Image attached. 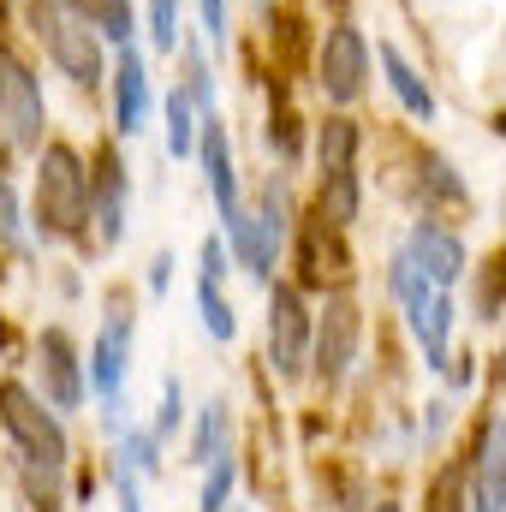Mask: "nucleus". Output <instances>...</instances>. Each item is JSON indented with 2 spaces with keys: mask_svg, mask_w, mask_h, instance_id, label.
Here are the masks:
<instances>
[{
  "mask_svg": "<svg viewBox=\"0 0 506 512\" xmlns=\"http://www.w3.org/2000/svg\"><path fill=\"white\" fill-rule=\"evenodd\" d=\"M36 227L42 239H84L90 227V173L72 143H48L36 167Z\"/></svg>",
  "mask_w": 506,
  "mask_h": 512,
  "instance_id": "nucleus-1",
  "label": "nucleus"
},
{
  "mask_svg": "<svg viewBox=\"0 0 506 512\" xmlns=\"http://www.w3.org/2000/svg\"><path fill=\"white\" fill-rule=\"evenodd\" d=\"M30 24H36V42L48 48V60L72 84H84V90L102 84V36L72 0H30Z\"/></svg>",
  "mask_w": 506,
  "mask_h": 512,
  "instance_id": "nucleus-2",
  "label": "nucleus"
},
{
  "mask_svg": "<svg viewBox=\"0 0 506 512\" xmlns=\"http://www.w3.org/2000/svg\"><path fill=\"white\" fill-rule=\"evenodd\" d=\"M0 423H6L12 447L30 465H60L66 471V429H60L54 411H42V399L24 382H0Z\"/></svg>",
  "mask_w": 506,
  "mask_h": 512,
  "instance_id": "nucleus-3",
  "label": "nucleus"
},
{
  "mask_svg": "<svg viewBox=\"0 0 506 512\" xmlns=\"http://www.w3.org/2000/svg\"><path fill=\"white\" fill-rule=\"evenodd\" d=\"M42 126H48V108H42V90L36 78L0 48V149H36L42 143Z\"/></svg>",
  "mask_w": 506,
  "mask_h": 512,
  "instance_id": "nucleus-4",
  "label": "nucleus"
},
{
  "mask_svg": "<svg viewBox=\"0 0 506 512\" xmlns=\"http://www.w3.org/2000/svg\"><path fill=\"white\" fill-rule=\"evenodd\" d=\"M358 340H364V316H358V304H352L346 292H334V298L322 304L316 334H310L316 376H322L328 387H340L346 376H352V364H358Z\"/></svg>",
  "mask_w": 506,
  "mask_h": 512,
  "instance_id": "nucleus-5",
  "label": "nucleus"
},
{
  "mask_svg": "<svg viewBox=\"0 0 506 512\" xmlns=\"http://www.w3.org/2000/svg\"><path fill=\"white\" fill-rule=\"evenodd\" d=\"M310 364V316L298 286H274L268 292V370L280 382H298Z\"/></svg>",
  "mask_w": 506,
  "mask_h": 512,
  "instance_id": "nucleus-6",
  "label": "nucleus"
},
{
  "mask_svg": "<svg viewBox=\"0 0 506 512\" xmlns=\"http://www.w3.org/2000/svg\"><path fill=\"white\" fill-rule=\"evenodd\" d=\"M364 72H370V48L352 24H334L328 42H322V96L328 102H358L364 96Z\"/></svg>",
  "mask_w": 506,
  "mask_h": 512,
  "instance_id": "nucleus-7",
  "label": "nucleus"
},
{
  "mask_svg": "<svg viewBox=\"0 0 506 512\" xmlns=\"http://www.w3.org/2000/svg\"><path fill=\"white\" fill-rule=\"evenodd\" d=\"M286 233H292V209H286V185L280 179H268L262 185V197H256V215H251V280H268L274 274V256L286 245Z\"/></svg>",
  "mask_w": 506,
  "mask_h": 512,
  "instance_id": "nucleus-8",
  "label": "nucleus"
},
{
  "mask_svg": "<svg viewBox=\"0 0 506 512\" xmlns=\"http://www.w3.org/2000/svg\"><path fill=\"white\" fill-rule=\"evenodd\" d=\"M471 512H506V417H489L471 459Z\"/></svg>",
  "mask_w": 506,
  "mask_h": 512,
  "instance_id": "nucleus-9",
  "label": "nucleus"
},
{
  "mask_svg": "<svg viewBox=\"0 0 506 512\" xmlns=\"http://www.w3.org/2000/svg\"><path fill=\"white\" fill-rule=\"evenodd\" d=\"M90 221H96L102 245H120V233H126V167L114 149H102V161L90 173Z\"/></svg>",
  "mask_w": 506,
  "mask_h": 512,
  "instance_id": "nucleus-10",
  "label": "nucleus"
},
{
  "mask_svg": "<svg viewBox=\"0 0 506 512\" xmlns=\"http://www.w3.org/2000/svg\"><path fill=\"white\" fill-rule=\"evenodd\" d=\"M36 352H42V387H48V399H54L60 411H78V405H84V370H78L72 334H66V328H48Z\"/></svg>",
  "mask_w": 506,
  "mask_h": 512,
  "instance_id": "nucleus-11",
  "label": "nucleus"
},
{
  "mask_svg": "<svg viewBox=\"0 0 506 512\" xmlns=\"http://www.w3.org/2000/svg\"><path fill=\"white\" fill-rule=\"evenodd\" d=\"M126 358H131V316L126 310H108L96 346H90V393L114 399L120 382H126Z\"/></svg>",
  "mask_w": 506,
  "mask_h": 512,
  "instance_id": "nucleus-12",
  "label": "nucleus"
},
{
  "mask_svg": "<svg viewBox=\"0 0 506 512\" xmlns=\"http://www.w3.org/2000/svg\"><path fill=\"white\" fill-rule=\"evenodd\" d=\"M411 262L435 280V286H459V274H465V245H459V233H447V227H435V221H417V233H411Z\"/></svg>",
  "mask_w": 506,
  "mask_h": 512,
  "instance_id": "nucleus-13",
  "label": "nucleus"
},
{
  "mask_svg": "<svg viewBox=\"0 0 506 512\" xmlns=\"http://www.w3.org/2000/svg\"><path fill=\"white\" fill-rule=\"evenodd\" d=\"M114 126L137 137L149 126V72H143V54L137 48H120V72H114Z\"/></svg>",
  "mask_w": 506,
  "mask_h": 512,
  "instance_id": "nucleus-14",
  "label": "nucleus"
},
{
  "mask_svg": "<svg viewBox=\"0 0 506 512\" xmlns=\"http://www.w3.org/2000/svg\"><path fill=\"white\" fill-rule=\"evenodd\" d=\"M376 60H381V72H387V84H393V96H399V108H405L411 120H435V90L417 78V66H411L393 42H376Z\"/></svg>",
  "mask_w": 506,
  "mask_h": 512,
  "instance_id": "nucleus-15",
  "label": "nucleus"
},
{
  "mask_svg": "<svg viewBox=\"0 0 506 512\" xmlns=\"http://www.w3.org/2000/svg\"><path fill=\"white\" fill-rule=\"evenodd\" d=\"M411 328H417V346H423V364L429 370H447V334H453V298L435 292L429 304L411 310Z\"/></svg>",
  "mask_w": 506,
  "mask_h": 512,
  "instance_id": "nucleus-16",
  "label": "nucleus"
},
{
  "mask_svg": "<svg viewBox=\"0 0 506 512\" xmlns=\"http://www.w3.org/2000/svg\"><path fill=\"white\" fill-rule=\"evenodd\" d=\"M227 417H233L227 399H209V405H203V417H197V429H191V447H185L191 465H209V459H221V453L233 447V423H227Z\"/></svg>",
  "mask_w": 506,
  "mask_h": 512,
  "instance_id": "nucleus-17",
  "label": "nucleus"
},
{
  "mask_svg": "<svg viewBox=\"0 0 506 512\" xmlns=\"http://www.w3.org/2000/svg\"><path fill=\"white\" fill-rule=\"evenodd\" d=\"M316 209H322V227H352L358 221V167L352 173H322V197H316Z\"/></svg>",
  "mask_w": 506,
  "mask_h": 512,
  "instance_id": "nucleus-18",
  "label": "nucleus"
},
{
  "mask_svg": "<svg viewBox=\"0 0 506 512\" xmlns=\"http://www.w3.org/2000/svg\"><path fill=\"white\" fill-rule=\"evenodd\" d=\"M316 167L322 173H352L358 167V126L352 120H328L316 131Z\"/></svg>",
  "mask_w": 506,
  "mask_h": 512,
  "instance_id": "nucleus-19",
  "label": "nucleus"
},
{
  "mask_svg": "<svg viewBox=\"0 0 506 512\" xmlns=\"http://www.w3.org/2000/svg\"><path fill=\"white\" fill-rule=\"evenodd\" d=\"M387 286H393V298L405 304V316H411L417 304H429L435 292H447V286H435V280H429V274H423V268H417L405 251L393 256V268H387Z\"/></svg>",
  "mask_w": 506,
  "mask_h": 512,
  "instance_id": "nucleus-20",
  "label": "nucleus"
},
{
  "mask_svg": "<svg viewBox=\"0 0 506 512\" xmlns=\"http://www.w3.org/2000/svg\"><path fill=\"white\" fill-rule=\"evenodd\" d=\"M167 149L185 161L191 149H197V102H191V90L179 84V90H167Z\"/></svg>",
  "mask_w": 506,
  "mask_h": 512,
  "instance_id": "nucleus-21",
  "label": "nucleus"
},
{
  "mask_svg": "<svg viewBox=\"0 0 506 512\" xmlns=\"http://www.w3.org/2000/svg\"><path fill=\"white\" fill-rule=\"evenodd\" d=\"M72 6H78L108 42H120V48L131 42V0H72Z\"/></svg>",
  "mask_w": 506,
  "mask_h": 512,
  "instance_id": "nucleus-22",
  "label": "nucleus"
},
{
  "mask_svg": "<svg viewBox=\"0 0 506 512\" xmlns=\"http://www.w3.org/2000/svg\"><path fill=\"white\" fill-rule=\"evenodd\" d=\"M197 310H203V328H209L215 340H233V334H239V316L227 310L221 286H215V280H203V274H197Z\"/></svg>",
  "mask_w": 506,
  "mask_h": 512,
  "instance_id": "nucleus-23",
  "label": "nucleus"
},
{
  "mask_svg": "<svg viewBox=\"0 0 506 512\" xmlns=\"http://www.w3.org/2000/svg\"><path fill=\"white\" fill-rule=\"evenodd\" d=\"M233 483H239V459H233V447H227L221 459H209V483H203V512H227V495H233Z\"/></svg>",
  "mask_w": 506,
  "mask_h": 512,
  "instance_id": "nucleus-24",
  "label": "nucleus"
},
{
  "mask_svg": "<svg viewBox=\"0 0 506 512\" xmlns=\"http://www.w3.org/2000/svg\"><path fill=\"white\" fill-rule=\"evenodd\" d=\"M423 197H435V203H465V185H459V173H453L441 155H423Z\"/></svg>",
  "mask_w": 506,
  "mask_h": 512,
  "instance_id": "nucleus-25",
  "label": "nucleus"
},
{
  "mask_svg": "<svg viewBox=\"0 0 506 512\" xmlns=\"http://www.w3.org/2000/svg\"><path fill=\"white\" fill-rule=\"evenodd\" d=\"M0 245L18 256H30V239H24V215H18V191L0 179Z\"/></svg>",
  "mask_w": 506,
  "mask_h": 512,
  "instance_id": "nucleus-26",
  "label": "nucleus"
},
{
  "mask_svg": "<svg viewBox=\"0 0 506 512\" xmlns=\"http://www.w3.org/2000/svg\"><path fill=\"white\" fill-rule=\"evenodd\" d=\"M149 36H155V48L179 42V0H149Z\"/></svg>",
  "mask_w": 506,
  "mask_h": 512,
  "instance_id": "nucleus-27",
  "label": "nucleus"
},
{
  "mask_svg": "<svg viewBox=\"0 0 506 512\" xmlns=\"http://www.w3.org/2000/svg\"><path fill=\"white\" fill-rule=\"evenodd\" d=\"M179 417H185V399H179V382L167 376V382H161V417H155V429H149V435H155V441L179 435Z\"/></svg>",
  "mask_w": 506,
  "mask_h": 512,
  "instance_id": "nucleus-28",
  "label": "nucleus"
},
{
  "mask_svg": "<svg viewBox=\"0 0 506 512\" xmlns=\"http://www.w3.org/2000/svg\"><path fill=\"white\" fill-rule=\"evenodd\" d=\"M155 453H161V441H155V435H126V465H143V471H155V465H161Z\"/></svg>",
  "mask_w": 506,
  "mask_h": 512,
  "instance_id": "nucleus-29",
  "label": "nucleus"
},
{
  "mask_svg": "<svg viewBox=\"0 0 506 512\" xmlns=\"http://www.w3.org/2000/svg\"><path fill=\"white\" fill-rule=\"evenodd\" d=\"M203 30L215 48H227V0H203Z\"/></svg>",
  "mask_w": 506,
  "mask_h": 512,
  "instance_id": "nucleus-30",
  "label": "nucleus"
},
{
  "mask_svg": "<svg viewBox=\"0 0 506 512\" xmlns=\"http://www.w3.org/2000/svg\"><path fill=\"white\" fill-rule=\"evenodd\" d=\"M203 280H215V286L227 280V245H221V239L203 245Z\"/></svg>",
  "mask_w": 506,
  "mask_h": 512,
  "instance_id": "nucleus-31",
  "label": "nucleus"
},
{
  "mask_svg": "<svg viewBox=\"0 0 506 512\" xmlns=\"http://www.w3.org/2000/svg\"><path fill=\"white\" fill-rule=\"evenodd\" d=\"M167 280H173V256L161 251L155 262H149V292H167Z\"/></svg>",
  "mask_w": 506,
  "mask_h": 512,
  "instance_id": "nucleus-32",
  "label": "nucleus"
},
{
  "mask_svg": "<svg viewBox=\"0 0 506 512\" xmlns=\"http://www.w3.org/2000/svg\"><path fill=\"white\" fill-rule=\"evenodd\" d=\"M376 512H399V507H393V501H381V507H376Z\"/></svg>",
  "mask_w": 506,
  "mask_h": 512,
  "instance_id": "nucleus-33",
  "label": "nucleus"
},
{
  "mask_svg": "<svg viewBox=\"0 0 506 512\" xmlns=\"http://www.w3.org/2000/svg\"><path fill=\"white\" fill-rule=\"evenodd\" d=\"M495 131H501V137H506V114H501V120H495Z\"/></svg>",
  "mask_w": 506,
  "mask_h": 512,
  "instance_id": "nucleus-34",
  "label": "nucleus"
},
{
  "mask_svg": "<svg viewBox=\"0 0 506 512\" xmlns=\"http://www.w3.org/2000/svg\"><path fill=\"white\" fill-rule=\"evenodd\" d=\"M501 382H506V352H501Z\"/></svg>",
  "mask_w": 506,
  "mask_h": 512,
  "instance_id": "nucleus-35",
  "label": "nucleus"
}]
</instances>
